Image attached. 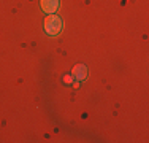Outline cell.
<instances>
[{
  "label": "cell",
  "mask_w": 149,
  "mask_h": 143,
  "mask_svg": "<svg viewBox=\"0 0 149 143\" xmlns=\"http://www.w3.org/2000/svg\"><path fill=\"white\" fill-rule=\"evenodd\" d=\"M63 27V22L62 19L57 16V14H48L45 19V32L48 35H57L60 34V30H62Z\"/></svg>",
  "instance_id": "1"
},
{
  "label": "cell",
  "mask_w": 149,
  "mask_h": 143,
  "mask_svg": "<svg viewBox=\"0 0 149 143\" xmlns=\"http://www.w3.org/2000/svg\"><path fill=\"white\" fill-rule=\"evenodd\" d=\"M41 10L48 14H54L59 10V0H41Z\"/></svg>",
  "instance_id": "2"
},
{
  "label": "cell",
  "mask_w": 149,
  "mask_h": 143,
  "mask_svg": "<svg viewBox=\"0 0 149 143\" xmlns=\"http://www.w3.org/2000/svg\"><path fill=\"white\" fill-rule=\"evenodd\" d=\"M72 76L76 81L86 80V76H87V67L84 65V64H78V65L73 69V72H72Z\"/></svg>",
  "instance_id": "3"
},
{
  "label": "cell",
  "mask_w": 149,
  "mask_h": 143,
  "mask_svg": "<svg viewBox=\"0 0 149 143\" xmlns=\"http://www.w3.org/2000/svg\"><path fill=\"white\" fill-rule=\"evenodd\" d=\"M72 80H73L72 75H67V76L63 78V83H65V84H70V83H72Z\"/></svg>",
  "instance_id": "4"
},
{
  "label": "cell",
  "mask_w": 149,
  "mask_h": 143,
  "mask_svg": "<svg viewBox=\"0 0 149 143\" xmlns=\"http://www.w3.org/2000/svg\"><path fill=\"white\" fill-rule=\"evenodd\" d=\"M73 86H74V88H76V89H78V88H79V81H74V83H73Z\"/></svg>",
  "instance_id": "5"
}]
</instances>
